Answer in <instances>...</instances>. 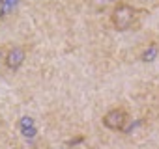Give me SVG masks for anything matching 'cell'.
<instances>
[{
  "instance_id": "9",
  "label": "cell",
  "mask_w": 159,
  "mask_h": 149,
  "mask_svg": "<svg viewBox=\"0 0 159 149\" xmlns=\"http://www.w3.org/2000/svg\"><path fill=\"white\" fill-rule=\"evenodd\" d=\"M4 52H6L4 49H0V63H2V62H4Z\"/></svg>"
},
{
  "instance_id": "6",
  "label": "cell",
  "mask_w": 159,
  "mask_h": 149,
  "mask_svg": "<svg viewBox=\"0 0 159 149\" xmlns=\"http://www.w3.org/2000/svg\"><path fill=\"white\" fill-rule=\"evenodd\" d=\"M19 129H21V132L26 136V138H34L36 134H38V127H36V121L32 119V117H21V121H19Z\"/></svg>"
},
{
  "instance_id": "1",
  "label": "cell",
  "mask_w": 159,
  "mask_h": 149,
  "mask_svg": "<svg viewBox=\"0 0 159 149\" xmlns=\"http://www.w3.org/2000/svg\"><path fill=\"white\" fill-rule=\"evenodd\" d=\"M139 10L127 2H120L116 6H112V11H111V24L114 26V30L118 32H125L129 28L135 26L137 19H139Z\"/></svg>"
},
{
  "instance_id": "10",
  "label": "cell",
  "mask_w": 159,
  "mask_h": 149,
  "mask_svg": "<svg viewBox=\"0 0 159 149\" xmlns=\"http://www.w3.org/2000/svg\"><path fill=\"white\" fill-rule=\"evenodd\" d=\"M0 4H2V0H0Z\"/></svg>"
},
{
  "instance_id": "7",
  "label": "cell",
  "mask_w": 159,
  "mask_h": 149,
  "mask_svg": "<svg viewBox=\"0 0 159 149\" xmlns=\"http://www.w3.org/2000/svg\"><path fill=\"white\" fill-rule=\"evenodd\" d=\"M86 2H88L90 6H94L96 10H105V8H109V2H107V0H86Z\"/></svg>"
},
{
  "instance_id": "4",
  "label": "cell",
  "mask_w": 159,
  "mask_h": 149,
  "mask_svg": "<svg viewBox=\"0 0 159 149\" xmlns=\"http://www.w3.org/2000/svg\"><path fill=\"white\" fill-rule=\"evenodd\" d=\"M159 56V43L157 41H150L142 47V50L139 52V60L142 63H150V62H155Z\"/></svg>"
},
{
  "instance_id": "3",
  "label": "cell",
  "mask_w": 159,
  "mask_h": 149,
  "mask_svg": "<svg viewBox=\"0 0 159 149\" xmlns=\"http://www.w3.org/2000/svg\"><path fill=\"white\" fill-rule=\"evenodd\" d=\"M25 60H26V49L21 47V45H13V47H8V49H6V52H4V62H2V63H4L6 69H10V71H19V69L23 67Z\"/></svg>"
},
{
  "instance_id": "8",
  "label": "cell",
  "mask_w": 159,
  "mask_h": 149,
  "mask_svg": "<svg viewBox=\"0 0 159 149\" xmlns=\"http://www.w3.org/2000/svg\"><path fill=\"white\" fill-rule=\"evenodd\" d=\"M107 2H109V6H116V4L122 2V0H107Z\"/></svg>"
},
{
  "instance_id": "5",
  "label": "cell",
  "mask_w": 159,
  "mask_h": 149,
  "mask_svg": "<svg viewBox=\"0 0 159 149\" xmlns=\"http://www.w3.org/2000/svg\"><path fill=\"white\" fill-rule=\"evenodd\" d=\"M21 4H23V0H2V4H0V19L13 15Z\"/></svg>"
},
{
  "instance_id": "2",
  "label": "cell",
  "mask_w": 159,
  "mask_h": 149,
  "mask_svg": "<svg viewBox=\"0 0 159 149\" xmlns=\"http://www.w3.org/2000/svg\"><path fill=\"white\" fill-rule=\"evenodd\" d=\"M103 125L109 129V130H114V132H124L127 130V125L131 121V116L129 112L124 108V106H114L111 108L105 116H103Z\"/></svg>"
}]
</instances>
